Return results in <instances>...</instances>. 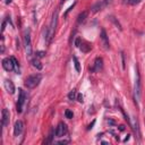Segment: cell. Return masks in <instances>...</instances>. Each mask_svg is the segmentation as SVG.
I'll list each match as a JSON object with an SVG mask.
<instances>
[{"mask_svg": "<svg viewBox=\"0 0 145 145\" xmlns=\"http://www.w3.org/2000/svg\"><path fill=\"white\" fill-rule=\"evenodd\" d=\"M75 5H76V3H72V6H70L69 8H68V9L66 10V13H65V17H66V16L68 15V14H69V12H70V10H71L72 8H74V7H75Z\"/></svg>", "mask_w": 145, "mask_h": 145, "instance_id": "obj_24", "label": "cell"}, {"mask_svg": "<svg viewBox=\"0 0 145 145\" xmlns=\"http://www.w3.org/2000/svg\"><path fill=\"white\" fill-rule=\"evenodd\" d=\"M57 24H58V10L56 9L53 13L52 16V20H51L50 27H49V32H50V39L52 40L54 36V33H56V29H57Z\"/></svg>", "mask_w": 145, "mask_h": 145, "instance_id": "obj_3", "label": "cell"}, {"mask_svg": "<svg viewBox=\"0 0 145 145\" xmlns=\"http://www.w3.org/2000/svg\"><path fill=\"white\" fill-rule=\"evenodd\" d=\"M41 79H42V75L41 74H34V75L29 76V77L25 79L24 84H25V86L27 88H34L40 84Z\"/></svg>", "mask_w": 145, "mask_h": 145, "instance_id": "obj_1", "label": "cell"}, {"mask_svg": "<svg viewBox=\"0 0 145 145\" xmlns=\"http://www.w3.org/2000/svg\"><path fill=\"white\" fill-rule=\"evenodd\" d=\"M54 134H56V130H54L53 128L50 130V134H49V138H48V141L46 143L48 144H50V143H52V138H53V136H54Z\"/></svg>", "mask_w": 145, "mask_h": 145, "instance_id": "obj_18", "label": "cell"}, {"mask_svg": "<svg viewBox=\"0 0 145 145\" xmlns=\"http://www.w3.org/2000/svg\"><path fill=\"white\" fill-rule=\"evenodd\" d=\"M68 99L71 100V101H74V100L76 99V91H75V90H72V91L69 92V94H68Z\"/></svg>", "mask_w": 145, "mask_h": 145, "instance_id": "obj_21", "label": "cell"}, {"mask_svg": "<svg viewBox=\"0 0 145 145\" xmlns=\"http://www.w3.org/2000/svg\"><path fill=\"white\" fill-rule=\"evenodd\" d=\"M10 2H12V0H6V3H7V5H9Z\"/></svg>", "mask_w": 145, "mask_h": 145, "instance_id": "obj_30", "label": "cell"}, {"mask_svg": "<svg viewBox=\"0 0 145 145\" xmlns=\"http://www.w3.org/2000/svg\"><path fill=\"white\" fill-rule=\"evenodd\" d=\"M65 116H66V118H68V119H71L72 117H74V113H72L71 110L67 109L66 111H65Z\"/></svg>", "mask_w": 145, "mask_h": 145, "instance_id": "obj_20", "label": "cell"}, {"mask_svg": "<svg viewBox=\"0 0 145 145\" xmlns=\"http://www.w3.org/2000/svg\"><path fill=\"white\" fill-rule=\"evenodd\" d=\"M100 37H101V40L103 42V48H104L105 50H108L110 48V44H109V40H108V36H107V33H105L104 29L101 30V36H100Z\"/></svg>", "mask_w": 145, "mask_h": 145, "instance_id": "obj_11", "label": "cell"}, {"mask_svg": "<svg viewBox=\"0 0 145 145\" xmlns=\"http://www.w3.org/2000/svg\"><path fill=\"white\" fill-rule=\"evenodd\" d=\"M74 59V63H75V68H76V71H81V65H79V61L76 57L72 58Z\"/></svg>", "mask_w": 145, "mask_h": 145, "instance_id": "obj_19", "label": "cell"}, {"mask_svg": "<svg viewBox=\"0 0 145 145\" xmlns=\"http://www.w3.org/2000/svg\"><path fill=\"white\" fill-rule=\"evenodd\" d=\"M5 26H6V23L3 22L2 23V27H1V32H3V31H5Z\"/></svg>", "mask_w": 145, "mask_h": 145, "instance_id": "obj_29", "label": "cell"}, {"mask_svg": "<svg viewBox=\"0 0 145 145\" xmlns=\"http://www.w3.org/2000/svg\"><path fill=\"white\" fill-rule=\"evenodd\" d=\"M24 129V124L22 120H17L15 122V126H14V135L15 136H19L20 134L23 133Z\"/></svg>", "mask_w": 145, "mask_h": 145, "instance_id": "obj_7", "label": "cell"}, {"mask_svg": "<svg viewBox=\"0 0 145 145\" xmlns=\"http://www.w3.org/2000/svg\"><path fill=\"white\" fill-rule=\"evenodd\" d=\"M94 124H95V120H93V121H92V124H91V125H90V126L87 127V129H88V130H90V129H91V128H92V127H93V126H94Z\"/></svg>", "mask_w": 145, "mask_h": 145, "instance_id": "obj_26", "label": "cell"}, {"mask_svg": "<svg viewBox=\"0 0 145 145\" xmlns=\"http://www.w3.org/2000/svg\"><path fill=\"white\" fill-rule=\"evenodd\" d=\"M77 100H78V102L83 103V95H82V94H78V95H77Z\"/></svg>", "mask_w": 145, "mask_h": 145, "instance_id": "obj_25", "label": "cell"}, {"mask_svg": "<svg viewBox=\"0 0 145 145\" xmlns=\"http://www.w3.org/2000/svg\"><path fill=\"white\" fill-rule=\"evenodd\" d=\"M86 17H87V12H82L81 14L78 15V18H77V23L78 24H82L85 22Z\"/></svg>", "mask_w": 145, "mask_h": 145, "instance_id": "obj_15", "label": "cell"}, {"mask_svg": "<svg viewBox=\"0 0 145 145\" xmlns=\"http://www.w3.org/2000/svg\"><path fill=\"white\" fill-rule=\"evenodd\" d=\"M35 56H36V58H43L46 56V52H44V51H36Z\"/></svg>", "mask_w": 145, "mask_h": 145, "instance_id": "obj_22", "label": "cell"}, {"mask_svg": "<svg viewBox=\"0 0 145 145\" xmlns=\"http://www.w3.org/2000/svg\"><path fill=\"white\" fill-rule=\"evenodd\" d=\"M18 91H19V95H18V101H17V112L20 113L23 111V107L26 100V93L22 88H19Z\"/></svg>", "mask_w": 145, "mask_h": 145, "instance_id": "obj_4", "label": "cell"}, {"mask_svg": "<svg viewBox=\"0 0 145 145\" xmlns=\"http://www.w3.org/2000/svg\"><path fill=\"white\" fill-rule=\"evenodd\" d=\"M103 6H104V1H98L94 6H92L91 9H92L93 13H98L99 10H101L103 8Z\"/></svg>", "mask_w": 145, "mask_h": 145, "instance_id": "obj_13", "label": "cell"}, {"mask_svg": "<svg viewBox=\"0 0 145 145\" xmlns=\"http://www.w3.org/2000/svg\"><path fill=\"white\" fill-rule=\"evenodd\" d=\"M32 65H33V67H35L36 69H39V70H41L42 69V64L40 63V60H39V58H35V59H33L32 60Z\"/></svg>", "mask_w": 145, "mask_h": 145, "instance_id": "obj_16", "label": "cell"}, {"mask_svg": "<svg viewBox=\"0 0 145 145\" xmlns=\"http://www.w3.org/2000/svg\"><path fill=\"white\" fill-rule=\"evenodd\" d=\"M65 1H67V0H61V3H64Z\"/></svg>", "mask_w": 145, "mask_h": 145, "instance_id": "obj_32", "label": "cell"}, {"mask_svg": "<svg viewBox=\"0 0 145 145\" xmlns=\"http://www.w3.org/2000/svg\"><path fill=\"white\" fill-rule=\"evenodd\" d=\"M69 141H60V142H58V144H67Z\"/></svg>", "mask_w": 145, "mask_h": 145, "instance_id": "obj_28", "label": "cell"}, {"mask_svg": "<svg viewBox=\"0 0 145 145\" xmlns=\"http://www.w3.org/2000/svg\"><path fill=\"white\" fill-rule=\"evenodd\" d=\"M119 129H120V130H124V129H125V127H124V126H120Z\"/></svg>", "mask_w": 145, "mask_h": 145, "instance_id": "obj_31", "label": "cell"}, {"mask_svg": "<svg viewBox=\"0 0 145 145\" xmlns=\"http://www.w3.org/2000/svg\"><path fill=\"white\" fill-rule=\"evenodd\" d=\"M1 125L2 127H6V126H8V124H9V111H8V109H2V112H1Z\"/></svg>", "mask_w": 145, "mask_h": 145, "instance_id": "obj_8", "label": "cell"}, {"mask_svg": "<svg viewBox=\"0 0 145 145\" xmlns=\"http://www.w3.org/2000/svg\"><path fill=\"white\" fill-rule=\"evenodd\" d=\"M66 132H67L66 125H65L64 122H60L59 125H58V127L56 128V136L57 137H63L65 134H66Z\"/></svg>", "mask_w": 145, "mask_h": 145, "instance_id": "obj_9", "label": "cell"}, {"mask_svg": "<svg viewBox=\"0 0 145 145\" xmlns=\"http://www.w3.org/2000/svg\"><path fill=\"white\" fill-rule=\"evenodd\" d=\"M79 48H81V50L83 51V52H88V51L92 49V44L85 41V42L81 43V47H79Z\"/></svg>", "mask_w": 145, "mask_h": 145, "instance_id": "obj_14", "label": "cell"}, {"mask_svg": "<svg viewBox=\"0 0 145 145\" xmlns=\"http://www.w3.org/2000/svg\"><path fill=\"white\" fill-rule=\"evenodd\" d=\"M102 67H103V60H102V58H100V57H98L95 59V61H94V66L92 67V71H100L102 69Z\"/></svg>", "mask_w": 145, "mask_h": 145, "instance_id": "obj_10", "label": "cell"}, {"mask_svg": "<svg viewBox=\"0 0 145 145\" xmlns=\"http://www.w3.org/2000/svg\"><path fill=\"white\" fill-rule=\"evenodd\" d=\"M121 59H122V68H125V59H124V53L121 52Z\"/></svg>", "mask_w": 145, "mask_h": 145, "instance_id": "obj_27", "label": "cell"}, {"mask_svg": "<svg viewBox=\"0 0 145 145\" xmlns=\"http://www.w3.org/2000/svg\"><path fill=\"white\" fill-rule=\"evenodd\" d=\"M2 67H3V69L7 70V71L14 70V68H15V65H14V63H13L12 57H10V58H5V59L2 60Z\"/></svg>", "mask_w": 145, "mask_h": 145, "instance_id": "obj_6", "label": "cell"}, {"mask_svg": "<svg viewBox=\"0 0 145 145\" xmlns=\"http://www.w3.org/2000/svg\"><path fill=\"white\" fill-rule=\"evenodd\" d=\"M81 42H82V40H81V37H76V40H75V47H77V48H79L81 47Z\"/></svg>", "mask_w": 145, "mask_h": 145, "instance_id": "obj_23", "label": "cell"}, {"mask_svg": "<svg viewBox=\"0 0 145 145\" xmlns=\"http://www.w3.org/2000/svg\"><path fill=\"white\" fill-rule=\"evenodd\" d=\"M24 40H25V48H26V54L27 57L32 56V43H31V35H30V31L27 30L24 35Z\"/></svg>", "mask_w": 145, "mask_h": 145, "instance_id": "obj_5", "label": "cell"}, {"mask_svg": "<svg viewBox=\"0 0 145 145\" xmlns=\"http://www.w3.org/2000/svg\"><path fill=\"white\" fill-rule=\"evenodd\" d=\"M5 88L6 91L10 93V94H14L15 93V85H14V83L10 81V79H6L5 81Z\"/></svg>", "mask_w": 145, "mask_h": 145, "instance_id": "obj_12", "label": "cell"}, {"mask_svg": "<svg viewBox=\"0 0 145 145\" xmlns=\"http://www.w3.org/2000/svg\"><path fill=\"white\" fill-rule=\"evenodd\" d=\"M142 1V0H124V3H127V5H132V6H135V5H138V3Z\"/></svg>", "mask_w": 145, "mask_h": 145, "instance_id": "obj_17", "label": "cell"}, {"mask_svg": "<svg viewBox=\"0 0 145 145\" xmlns=\"http://www.w3.org/2000/svg\"><path fill=\"white\" fill-rule=\"evenodd\" d=\"M141 94H142L141 75H140V71H138V67H136V81H135V87H134V98H135V101L137 103L141 101Z\"/></svg>", "mask_w": 145, "mask_h": 145, "instance_id": "obj_2", "label": "cell"}]
</instances>
